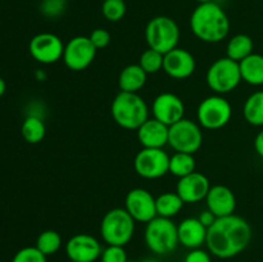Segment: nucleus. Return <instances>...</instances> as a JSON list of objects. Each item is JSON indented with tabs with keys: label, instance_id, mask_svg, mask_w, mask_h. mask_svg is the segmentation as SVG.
Segmentation results:
<instances>
[{
	"label": "nucleus",
	"instance_id": "nucleus-31",
	"mask_svg": "<svg viewBox=\"0 0 263 262\" xmlns=\"http://www.w3.org/2000/svg\"><path fill=\"white\" fill-rule=\"evenodd\" d=\"M66 0H41L40 13L46 18H58L64 13Z\"/></svg>",
	"mask_w": 263,
	"mask_h": 262
},
{
	"label": "nucleus",
	"instance_id": "nucleus-5",
	"mask_svg": "<svg viewBox=\"0 0 263 262\" xmlns=\"http://www.w3.org/2000/svg\"><path fill=\"white\" fill-rule=\"evenodd\" d=\"M144 239L149 251L158 256L170 254L180 244L176 223L171 218L159 216L146 223Z\"/></svg>",
	"mask_w": 263,
	"mask_h": 262
},
{
	"label": "nucleus",
	"instance_id": "nucleus-39",
	"mask_svg": "<svg viewBox=\"0 0 263 262\" xmlns=\"http://www.w3.org/2000/svg\"><path fill=\"white\" fill-rule=\"evenodd\" d=\"M35 76H36V79L39 80V81H44V80H46V73L44 71H37L35 73Z\"/></svg>",
	"mask_w": 263,
	"mask_h": 262
},
{
	"label": "nucleus",
	"instance_id": "nucleus-3",
	"mask_svg": "<svg viewBox=\"0 0 263 262\" xmlns=\"http://www.w3.org/2000/svg\"><path fill=\"white\" fill-rule=\"evenodd\" d=\"M110 113L115 122L126 130H138L149 118L148 105L138 92H118L110 105Z\"/></svg>",
	"mask_w": 263,
	"mask_h": 262
},
{
	"label": "nucleus",
	"instance_id": "nucleus-26",
	"mask_svg": "<svg viewBox=\"0 0 263 262\" xmlns=\"http://www.w3.org/2000/svg\"><path fill=\"white\" fill-rule=\"evenodd\" d=\"M21 134L28 144H39L46 135L45 122L37 116H26L21 126Z\"/></svg>",
	"mask_w": 263,
	"mask_h": 262
},
{
	"label": "nucleus",
	"instance_id": "nucleus-38",
	"mask_svg": "<svg viewBox=\"0 0 263 262\" xmlns=\"http://www.w3.org/2000/svg\"><path fill=\"white\" fill-rule=\"evenodd\" d=\"M5 91H7V84H5V80L0 77V98L5 94Z\"/></svg>",
	"mask_w": 263,
	"mask_h": 262
},
{
	"label": "nucleus",
	"instance_id": "nucleus-15",
	"mask_svg": "<svg viewBox=\"0 0 263 262\" xmlns=\"http://www.w3.org/2000/svg\"><path fill=\"white\" fill-rule=\"evenodd\" d=\"M153 118L167 126H172L185 118V104L179 95L174 92H161L152 104Z\"/></svg>",
	"mask_w": 263,
	"mask_h": 262
},
{
	"label": "nucleus",
	"instance_id": "nucleus-34",
	"mask_svg": "<svg viewBox=\"0 0 263 262\" xmlns=\"http://www.w3.org/2000/svg\"><path fill=\"white\" fill-rule=\"evenodd\" d=\"M89 38L98 50H99V49L107 48V46L109 45L110 40H112L109 31L104 30V28H95V30L90 33Z\"/></svg>",
	"mask_w": 263,
	"mask_h": 262
},
{
	"label": "nucleus",
	"instance_id": "nucleus-41",
	"mask_svg": "<svg viewBox=\"0 0 263 262\" xmlns=\"http://www.w3.org/2000/svg\"><path fill=\"white\" fill-rule=\"evenodd\" d=\"M195 2H198L199 4H203V3H212L215 2V0H195Z\"/></svg>",
	"mask_w": 263,
	"mask_h": 262
},
{
	"label": "nucleus",
	"instance_id": "nucleus-6",
	"mask_svg": "<svg viewBox=\"0 0 263 262\" xmlns=\"http://www.w3.org/2000/svg\"><path fill=\"white\" fill-rule=\"evenodd\" d=\"M145 40L151 49L161 51L162 54L168 53L177 48L180 40V28L176 21L167 15L153 17L145 27Z\"/></svg>",
	"mask_w": 263,
	"mask_h": 262
},
{
	"label": "nucleus",
	"instance_id": "nucleus-17",
	"mask_svg": "<svg viewBox=\"0 0 263 262\" xmlns=\"http://www.w3.org/2000/svg\"><path fill=\"white\" fill-rule=\"evenodd\" d=\"M210 189L211 182L208 177L197 171L179 179L176 185V193L184 203H198L204 200Z\"/></svg>",
	"mask_w": 263,
	"mask_h": 262
},
{
	"label": "nucleus",
	"instance_id": "nucleus-30",
	"mask_svg": "<svg viewBox=\"0 0 263 262\" xmlns=\"http://www.w3.org/2000/svg\"><path fill=\"white\" fill-rule=\"evenodd\" d=\"M125 0H104L102 4V14L109 22H118L126 14Z\"/></svg>",
	"mask_w": 263,
	"mask_h": 262
},
{
	"label": "nucleus",
	"instance_id": "nucleus-10",
	"mask_svg": "<svg viewBox=\"0 0 263 262\" xmlns=\"http://www.w3.org/2000/svg\"><path fill=\"white\" fill-rule=\"evenodd\" d=\"M134 169L143 179L154 180L170 171V156L158 148H143L134 159Z\"/></svg>",
	"mask_w": 263,
	"mask_h": 262
},
{
	"label": "nucleus",
	"instance_id": "nucleus-36",
	"mask_svg": "<svg viewBox=\"0 0 263 262\" xmlns=\"http://www.w3.org/2000/svg\"><path fill=\"white\" fill-rule=\"evenodd\" d=\"M198 220L200 221V222L203 223V225L205 226L207 229H210L211 226L215 223V221L217 220V217H216L215 215H213L212 212H211L210 210H205V211H202L199 215V217H198Z\"/></svg>",
	"mask_w": 263,
	"mask_h": 262
},
{
	"label": "nucleus",
	"instance_id": "nucleus-22",
	"mask_svg": "<svg viewBox=\"0 0 263 262\" xmlns=\"http://www.w3.org/2000/svg\"><path fill=\"white\" fill-rule=\"evenodd\" d=\"M240 66L241 80L253 86L263 85V55L258 53H252L241 62Z\"/></svg>",
	"mask_w": 263,
	"mask_h": 262
},
{
	"label": "nucleus",
	"instance_id": "nucleus-13",
	"mask_svg": "<svg viewBox=\"0 0 263 262\" xmlns=\"http://www.w3.org/2000/svg\"><path fill=\"white\" fill-rule=\"evenodd\" d=\"M125 210L136 222L148 223L157 216L156 198L149 190L135 188L127 193L125 198Z\"/></svg>",
	"mask_w": 263,
	"mask_h": 262
},
{
	"label": "nucleus",
	"instance_id": "nucleus-7",
	"mask_svg": "<svg viewBox=\"0 0 263 262\" xmlns=\"http://www.w3.org/2000/svg\"><path fill=\"white\" fill-rule=\"evenodd\" d=\"M205 81H207L208 87L215 94H229V92L234 91L243 81L240 66L238 62L233 61L229 57L218 58L207 69Z\"/></svg>",
	"mask_w": 263,
	"mask_h": 262
},
{
	"label": "nucleus",
	"instance_id": "nucleus-23",
	"mask_svg": "<svg viewBox=\"0 0 263 262\" xmlns=\"http://www.w3.org/2000/svg\"><path fill=\"white\" fill-rule=\"evenodd\" d=\"M253 48L254 44L251 36L246 33H238L229 40L226 45V57L239 63L253 53Z\"/></svg>",
	"mask_w": 263,
	"mask_h": 262
},
{
	"label": "nucleus",
	"instance_id": "nucleus-21",
	"mask_svg": "<svg viewBox=\"0 0 263 262\" xmlns=\"http://www.w3.org/2000/svg\"><path fill=\"white\" fill-rule=\"evenodd\" d=\"M148 73L138 64H128L118 76V86L121 91L139 92L146 84Z\"/></svg>",
	"mask_w": 263,
	"mask_h": 262
},
{
	"label": "nucleus",
	"instance_id": "nucleus-4",
	"mask_svg": "<svg viewBox=\"0 0 263 262\" xmlns=\"http://www.w3.org/2000/svg\"><path fill=\"white\" fill-rule=\"evenodd\" d=\"M135 222L125 208H113L103 216L100 235L108 246L125 247L135 234Z\"/></svg>",
	"mask_w": 263,
	"mask_h": 262
},
{
	"label": "nucleus",
	"instance_id": "nucleus-19",
	"mask_svg": "<svg viewBox=\"0 0 263 262\" xmlns=\"http://www.w3.org/2000/svg\"><path fill=\"white\" fill-rule=\"evenodd\" d=\"M138 140L143 148L163 149L168 144L170 126L164 125L156 118L149 117L136 130Z\"/></svg>",
	"mask_w": 263,
	"mask_h": 262
},
{
	"label": "nucleus",
	"instance_id": "nucleus-20",
	"mask_svg": "<svg viewBox=\"0 0 263 262\" xmlns=\"http://www.w3.org/2000/svg\"><path fill=\"white\" fill-rule=\"evenodd\" d=\"M208 229L198 220V217L184 218L177 225L179 241L189 249L200 248L207 240Z\"/></svg>",
	"mask_w": 263,
	"mask_h": 262
},
{
	"label": "nucleus",
	"instance_id": "nucleus-8",
	"mask_svg": "<svg viewBox=\"0 0 263 262\" xmlns=\"http://www.w3.org/2000/svg\"><path fill=\"white\" fill-rule=\"evenodd\" d=\"M233 108L223 95L213 94L204 98L197 109L198 123L205 130H218L230 122Z\"/></svg>",
	"mask_w": 263,
	"mask_h": 262
},
{
	"label": "nucleus",
	"instance_id": "nucleus-43",
	"mask_svg": "<svg viewBox=\"0 0 263 262\" xmlns=\"http://www.w3.org/2000/svg\"><path fill=\"white\" fill-rule=\"evenodd\" d=\"M0 262H2V261H0Z\"/></svg>",
	"mask_w": 263,
	"mask_h": 262
},
{
	"label": "nucleus",
	"instance_id": "nucleus-24",
	"mask_svg": "<svg viewBox=\"0 0 263 262\" xmlns=\"http://www.w3.org/2000/svg\"><path fill=\"white\" fill-rule=\"evenodd\" d=\"M184 204V200L176 192H166L156 198L157 215L159 217L172 218L181 212Z\"/></svg>",
	"mask_w": 263,
	"mask_h": 262
},
{
	"label": "nucleus",
	"instance_id": "nucleus-18",
	"mask_svg": "<svg viewBox=\"0 0 263 262\" xmlns=\"http://www.w3.org/2000/svg\"><path fill=\"white\" fill-rule=\"evenodd\" d=\"M204 200L207 203V210H210L217 218L234 215L236 210L235 194L230 188L222 184L211 186Z\"/></svg>",
	"mask_w": 263,
	"mask_h": 262
},
{
	"label": "nucleus",
	"instance_id": "nucleus-16",
	"mask_svg": "<svg viewBox=\"0 0 263 262\" xmlns=\"http://www.w3.org/2000/svg\"><path fill=\"white\" fill-rule=\"evenodd\" d=\"M197 67L194 55L184 48H175L164 54L163 71L175 80H185L192 76Z\"/></svg>",
	"mask_w": 263,
	"mask_h": 262
},
{
	"label": "nucleus",
	"instance_id": "nucleus-27",
	"mask_svg": "<svg viewBox=\"0 0 263 262\" xmlns=\"http://www.w3.org/2000/svg\"><path fill=\"white\" fill-rule=\"evenodd\" d=\"M195 167H197V163H195L194 154L175 152L174 156L170 157L168 172L174 175V176L179 177V179L194 172Z\"/></svg>",
	"mask_w": 263,
	"mask_h": 262
},
{
	"label": "nucleus",
	"instance_id": "nucleus-14",
	"mask_svg": "<svg viewBox=\"0 0 263 262\" xmlns=\"http://www.w3.org/2000/svg\"><path fill=\"white\" fill-rule=\"evenodd\" d=\"M102 244L90 234H76L66 243V254L69 261L95 262L102 256Z\"/></svg>",
	"mask_w": 263,
	"mask_h": 262
},
{
	"label": "nucleus",
	"instance_id": "nucleus-9",
	"mask_svg": "<svg viewBox=\"0 0 263 262\" xmlns=\"http://www.w3.org/2000/svg\"><path fill=\"white\" fill-rule=\"evenodd\" d=\"M203 144V131L199 123L187 118L170 126L168 145L175 152L195 154Z\"/></svg>",
	"mask_w": 263,
	"mask_h": 262
},
{
	"label": "nucleus",
	"instance_id": "nucleus-12",
	"mask_svg": "<svg viewBox=\"0 0 263 262\" xmlns=\"http://www.w3.org/2000/svg\"><path fill=\"white\" fill-rule=\"evenodd\" d=\"M30 55L41 64H53L62 59L64 44L58 35L41 32L33 36L28 44Z\"/></svg>",
	"mask_w": 263,
	"mask_h": 262
},
{
	"label": "nucleus",
	"instance_id": "nucleus-42",
	"mask_svg": "<svg viewBox=\"0 0 263 262\" xmlns=\"http://www.w3.org/2000/svg\"><path fill=\"white\" fill-rule=\"evenodd\" d=\"M68 262H73V261H68Z\"/></svg>",
	"mask_w": 263,
	"mask_h": 262
},
{
	"label": "nucleus",
	"instance_id": "nucleus-2",
	"mask_svg": "<svg viewBox=\"0 0 263 262\" xmlns=\"http://www.w3.org/2000/svg\"><path fill=\"white\" fill-rule=\"evenodd\" d=\"M189 23L195 38L203 43H221L230 32V20L216 2L198 4L190 15Z\"/></svg>",
	"mask_w": 263,
	"mask_h": 262
},
{
	"label": "nucleus",
	"instance_id": "nucleus-29",
	"mask_svg": "<svg viewBox=\"0 0 263 262\" xmlns=\"http://www.w3.org/2000/svg\"><path fill=\"white\" fill-rule=\"evenodd\" d=\"M163 59L164 54L148 48L141 53L140 58H139V66L148 74H153L163 69Z\"/></svg>",
	"mask_w": 263,
	"mask_h": 262
},
{
	"label": "nucleus",
	"instance_id": "nucleus-37",
	"mask_svg": "<svg viewBox=\"0 0 263 262\" xmlns=\"http://www.w3.org/2000/svg\"><path fill=\"white\" fill-rule=\"evenodd\" d=\"M254 149H256V153L263 158V130L259 131L254 138Z\"/></svg>",
	"mask_w": 263,
	"mask_h": 262
},
{
	"label": "nucleus",
	"instance_id": "nucleus-33",
	"mask_svg": "<svg viewBox=\"0 0 263 262\" xmlns=\"http://www.w3.org/2000/svg\"><path fill=\"white\" fill-rule=\"evenodd\" d=\"M102 262H127V253L125 251V247L121 246H108L103 249Z\"/></svg>",
	"mask_w": 263,
	"mask_h": 262
},
{
	"label": "nucleus",
	"instance_id": "nucleus-25",
	"mask_svg": "<svg viewBox=\"0 0 263 262\" xmlns=\"http://www.w3.org/2000/svg\"><path fill=\"white\" fill-rule=\"evenodd\" d=\"M243 115L247 122L252 126H263V90L254 91L247 98L243 105Z\"/></svg>",
	"mask_w": 263,
	"mask_h": 262
},
{
	"label": "nucleus",
	"instance_id": "nucleus-11",
	"mask_svg": "<svg viewBox=\"0 0 263 262\" xmlns=\"http://www.w3.org/2000/svg\"><path fill=\"white\" fill-rule=\"evenodd\" d=\"M98 49L89 36H74L64 45L63 59L68 69L80 72L86 69L94 62Z\"/></svg>",
	"mask_w": 263,
	"mask_h": 262
},
{
	"label": "nucleus",
	"instance_id": "nucleus-40",
	"mask_svg": "<svg viewBox=\"0 0 263 262\" xmlns=\"http://www.w3.org/2000/svg\"><path fill=\"white\" fill-rule=\"evenodd\" d=\"M141 262H159V261L156 258H145V259H143Z\"/></svg>",
	"mask_w": 263,
	"mask_h": 262
},
{
	"label": "nucleus",
	"instance_id": "nucleus-35",
	"mask_svg": "<svg viewBox=\"0 0 263 262\" xmlns=\"http://www.w3.org/2000/svg\"><path fill=\"white\" fill-rule=\"evenodd\" d=\"M184 262H212L210 253L202 248L192 249L185 257Z\"/></svg>",
	"mask_w": 263,
	"mask_h": 262
},
{
	"label": "nucleus",
	"instance_id": "nucleus-1",
	"mask_svg": "<svg viewBox=\"0 0 263 262\" xmlns=\"http://www.w3.org/2000/svg\"><path fill=\"white\" fill-rule=\"evenodd\" d=\"M252 240L251 223L235 213L218 217L208 229V251L218 258H233L246 251Z\"/></svg>",
	"mask_w": 263,
	"mask_h": 262
},
{
	"label": "nucleus",
	"instance_id": "nucleus-32",
	"mask_svg": "<svg viewBox=\"0 0 263 262\" xmlns=\"http://www.w3.org/2000/svg\"><path fill=\"white\" fill-rule=\"evenodd\" d=\"M12 262H48L46 256L36 246L21 248L13 257Z\"/></svg>",
	"mask_w": 263,
	"mask_h": 262
},
{
	"label": "nucleus",
	"instance_id": "nucleus-28",
	"mask_svg": "<svg viewBox=\"0 0 263 262\" xmlns=\"http://www.w3.org/2000/svg\"><path fill=\"white\" fill-rule=\"evenodd\" d=\"M36 248L43 252L46 257L53 256L54 253L61 249L62 247V236L55 230H45L40 233V235L36 239Z\"/></svg>",
	"mask_w": 263,
	"mask_h": 262
}]
</instances>
